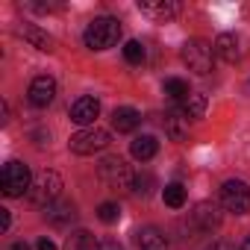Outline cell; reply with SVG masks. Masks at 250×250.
<instances>
[{
	"instance_id": "4",
	"label": "cell",
	"mask_w": 250,
	"mask_h": 250,
	"mask_svg": "<svg viewBox=\"0 0 250 250\" xmlns=\"http://www.w3.org/2000/svg\"><path fill=\"white\" fill-rule=\"evenodd\" d=\"M33 186V177H30V168L18 159L6 162L3 171H0V188H3L6 197H21L24 191H30Z\"/></svg>"
},
{
	"instance_id": "14",
	"label": "cell",
	"mask_w": 250,
	"mask_h": 250,
	"mask_svg": "<svg viewBox=\"0 0 250 250\" xmlns=\"http://www.w3.org/2000/svg\"><path fill=\"white\" fill-rule=\"evenodd\" d=\"M212 47H215V53H218L224 62H235V59L241 56V53H238V39H235L232 33H221Z\"/></svg>"
},
{
	"instance_id": "21",
	"label": "cell",
	"mask_w": 250,
	"mask_h": 250,
	"mask_svg": "<svg viewBox=\"0 0 250 250\" xmlns=\"http://www.w3.org/2000/svg\"><path fill=\"white\" fill-rule=\"evenodd\" d=\"M206 94H191L188 100H186V106H183V115L186 118H203L206 115Z\"/></svg>"
},
{
	"instance_id": "26",
	"label": "cell",
	"mask_w": 250,
	"mask_h": 250,
	"mask_svg": "<svg viewBox=\"0 0 250 250\" xmlns=\"http://www.w3.org/2000/svg\"><path fill=\"white\" fill-rule=\"evenodd\" d=\"M9 224H12V218H9V209H0V229H9Z\"/></svg>"
},
{
	"instance_id": "31",
	"label": "cell",
	"mask_w": 250,
	"mask_h": 250,
	"mask_svg": "<svg viewBox=\"0 0 250 250\" xmlns=\"http://www.w3.org/2000/svg\"><path fill=\"white\" fill-rule=\"evenodd\" d=\"M241 250H250V238H247V241H244V244H241Z\"/></svg>"
},
{
	"instance_id": "27",
	"label": "cell",
	"mask_w": 250,
	"mask_h": 250,
	"mask_svg": "<svg viewBox=\"0 0 250 250\" xmlns=\"http://www.w3.org/2000/svg\"><path fill=\"white\" fill-rule=\"evenodd\" d=\"M100 250H124L115 238H106V241H100Z\"/></svg>"
},
{
	"instance_id": "6",
	"label": "cell",
	"mask_w": 250,
	"mask_h": 250,
	"mask_svg": "<svg viewBox=\"0 0 250 250\" xmlns=\"http://www.w3.org/2000/svg\"><path fill=\"white\" fill-rule=\"evenodd\" d=\"M68 147H71V153H77V156L100 153V150H106V147H109V133H106V130H100V127L80 130V133H74V136H71Z\"/></svg>"
},
{
	"instance_id": "2",
	"label": "cell",
	"mask_w": 250,
	"mask_h": 250,
	"mask_svg": "<svg viewBox=\"0 0 250 250\" xmlns=\"http://www.w3.org/2000/svg\"><path fill=\"white\" fill-rule=\"evenodd\" d=\"M59 194H62V177H59L56 171H47V168L33 180V186H30V191H27L30 203L44 206V209H47V206H53Z\"/></svg>"
},
{
	"instance_id": "13",
	"label": "cell",
	"mask_w": 250,
	"mask_h": 250,
	"mask_svg": "<svg viewBox=\"0 0 250 250\" xmlns=\"http://www.w3.org/2000/svg\"><path fill=\"white\" fill-rule=\"evenodd\" d=\"M136 244L139 250H168V238L156 227H142L136 232Z\"/></svg>"
},
{
	"instance_id": "12",
	"label": "cell",
	"mask_w": 250,
	"mask_h": 250,
	"mask_svg": "<svg viewBox=\"0 0 250 250\" xmlns=\"http://www.w3.org/2000/svg\"><path fill=\"white\" fill-rule=\"evenodd\" d=\"M139 124H142V115H139L133 106H121V109L112 112V127H115L118 133H133Z\"/></svg>"
},
{
	"instance_id": "20",
	"label": "cell",
	"mask_w": 250,
	"mask_h": 250,
	"mask_svg": "<svg viewBox=\"0 0 250 250\" xmlns=\"http://www.w3.org/2000/svg\"><path fill=\"white\" fill-rule=\"evenodd\" d=\"M162 91H165L171 100H188V97H191L188 83H186V80H180V77H168V80H165V85H162Z\"/></svg>"
},
{
	"instance_id": "18",
	"label": "cell",
	"mask_w": 250,
	"mask_h": 250,
	"mask_svg": "<svg viewBox=\"0 0 250 250\" xmlns=\"http://www.w3.org/2000/svg\"><path fill=\"white\" fill-rule=\"evenodd\" d=\"M21 36H24L33 47H39V50H53V39H50L44 30L33 27V24H24V27H21Z\"/></svg>"
},
{
	"instance_id": "3",
	"label": "cell",
	"mask_w": 250,
	"mask_h": 250,
	"mask_svg": "<svg viewBox=\"0 0 250 250\" xmlns=\"http://www.w3.org/2000/svg\"><path fill=\"white\" fill-rule=\"evenodd\" d=\"M97 174H100V180H103L109 188H118V191H127V188L136 186V177H133L130 165L124 162L121 156H106V159L97 165Z\"/></svg>"
},
{
	"instance_id": "28",
	"label": "cell",
	"mask_w": 250,
	"mask_h": 250,
	"mask_svg": "<svg viewBox=\"0 0 250 250\" xmlns=\"http://www.w3.org/2000/svg\"><path fill=\"white\" fill-rule=\"evenodd\" d=\"M39 250H56V244L50 238H39Z\"/></svg>"
},
{
	"instance_id": "7",
	"label": "cell",
	"mask_w": 250,
	"mask_h": 250,
	"mask_svg": "<svg viewBox=\"0 0 250 250\" xmlns=\"http://www.w3.org/2000/svg\"><path fill=\"white\" fill-rule=\"evenodd\" d=\"M221 203L232 215H247L250 212V186L244 180H227L221 186Z\"/></svg>"
},
{
	"instance_id": "29",
	"label": "cell",
	"mask_w": 250,
	"mask_h": 250,
	"mask_svg": "<svg viewBox=\"0 0 250 250\" xmlns=\"http://www.w3.org/2000/svg\"><path fill=\"white\" fill-rule=\"evenodd\" d=\"M209 250H232V247H229L227 241H212V244H209Z\"/></svg>"
},
{
	"instance_id": "10",
	"label": "cell",
	"mask_w": 250,
	"mask_h": 250,
	"mask_svg": "<svg viewBox=\"0 0 250 250\" xmlns=\"http://www.w3.org/2000/svg\"><path fill=\"white\" fill-rule=\"evenodd\" d=\"M97 115H100V100L97 97H77L71 103V121L80 124V127H88Z\"/></svg>"
},
{
	"instance_id": "23",
	"label": "cell",
	"mask_w": 250,
	"mask_h": 250,
	"mask_svg": "<svg viewBox=\"0 0 250 250\" xmlns=\"http://www.w3.org/2000/svg\"><path fill=\"white\" fill-rule=\"evenodd\" d=\"M124 59L130 65H142L145 62V44L142 42H127L124 44Z\"/></svg>"
},
{
	"instance_id": "8",
	"label": "cell",
	"mask_w": 250,
	"mask_h": 250,
	"mask_svg": "<svg viewBox=\"0 0 250 250\" xmlns=\"http://www.w3.org/2000/svg\"><path fill=\"white\" fill-rule=\"evenodd\" d=\"M139 9H142V15H147L156 24H165V21L177 18V12H180L174 0H139Z\"/></svg>"
},
{
	"instance_id": "5",
	"label": "cell",
	"mask_w": 250,
	"mask_h": 250,
	"mask_svg": "<svg viewBox=\"0 0 250 250\" xmlns=\"http://www.w3.org/2000/svg\"><path fill=\"white\" fill-rule=\"evenodd\" d=\"M212 59H215V47L206 44L203 39H191L183 44V62L188 65V71L194 74H209L212 71Z\"/></svg>"
},
{
	"instance_id": "11",
	"label": "cell",
	"mask_w": 250,
	"mask_h": 250,
	"mask_svg": "<svg viewBox=\"0 0 250 250\" xmlns=\"http://www.w3.org/2000/svg\"><path fill=\"white\" fill-rule=\"evenodd\" d=\"M191 221L197 224V229L212 232V229H218V227H221V212H218V206H215V203L203 200V203H197V206H194Z\"/></svg>"
},
{
	"instance_id": "30",
	"label": "cell",
	"mask_w": 250,
	"mask_h": 250,
	"mask_svg": "<svg viewBox=\"0 0 250 250\" xmlns=\"http://www.w3.org/2000/svg\"><path fill=\"white\" fill-rule=\"evenodd\" d=\"M12 250H30V244H27V241H15Z\"/></svg>"
},
{
	"instance_id": "24",
	"label": "cell",
	"mask_w": 250,
	"mask_h": 250,
	"mask_svg": "<svg viewBox=\"0 0 250 250\" xmlns=\"http://www.w3.org/2000/svg\"><path fill=\"white\" fill-rule=\"evenodd\" d=\"M97 218H100L103 224H112V221H118V218H121V206H118V203H112V200H106V203H100V206H97Z\"/></svg>"
},
{
	"instance_id": "15",
	"label": "cell",
	"mask_w": 250,
	"mask_h": 250,
	"mask_svg": "<svg viewBox=\"0 0 250 250\" xmlns=\"http://www.w3.org/2000/svg\"><path fill=\"white\" fill-rule=\"evenodd\" d=\"M156 150H159V142H156L153 136H139V139H133V145H130V153H133L139 162L153 159V156H156Z\"/></svg>"
},
{
	"instance_id": "19",
	"label": "cell",
	"mask_w": 250,
	"mask_h": 250,
	"mask_svg": "<svg viewBox=\"0 0 250 250\" xmlns=\"http://www.w3.org/2000/svg\"><path fill=\"white\" fill-rule=\"evenodd\" d=\"M65 250H100V244L94 241V235H91V232L80 229V232H71V235H68Z\"/></svg>"
},
{
	"instance_id": "9",
	"label": "cell",
	"mask_w": 250,
	"mask_h": 250,
	"mask_svg": "<svg viewBox=\"0 0 250 250\" xmlns=\"http://www.w3.org/2000/svg\"><path fill=\"white\" fill-rule=\"evenodd\" d=\"M30 103L33 106H39V109H44V106H50L53 103V97H56V80L53 77H47V74H42V77H36L33 83H30Z\"/></svg>"
},
{
	"instance_id": "17",
	"label": "cell",
	"mask_w": 250,
	"mask_h": 250,
	"mask_svg": "<svg viewBox=\"0 0 250 250\" xmlns=\"http://www.w3.org/2000/svg\"><path fill=\"white\" fill-rule=\"evenodd\" d=\"M188 118L183 115V112H168L165 115V130H168V136L174 139V142H183L186 136H188Z\"/></svg>"
},
{
	"instance_id": "16",
	"label": "cell",
	"mask_w": 250,
	"mask_h": 250,
	"mask_svg": "<svg viewBox=\"0 0 250 250\" xmlns=\"http://www.w3.org/2000/svg\"><path fill=\"white\" fill-rule=\"evenodd\" d=\"M47 221L53 224V227H68V224H74L77 221V209L71 206V203H59V206H47Z\"/></svg>"
},
{
	"instance_id": "22",
	"label": "cell",
	"mask_w": 250,
	"mask_h": 250,
	"mask_svg": "<svg viewBox=\"0 0 250 250\" xmlns=\"http://www.w3.org/2000/svg\"><path fill=\"white\" fill-rule=\"evenodd\" d=\"M162 197H165V206H171V209H180V206L186 203V188H183L180 183H171V186H165Z\"/></svg>"
},
{
	"instance_id": "25",
	"label": "cell",
	"mask_w": 250,
	"mask_h": 250,
	"mask_svg": "<svg viewBox=\"0 0 250 250\" xmlns=\"http://www.w3.org/2000/svg\"><path fill=\"white\" fill-rule=\"evenodd\" d=\"M150 186H153V177H150V174H145V177L139 174V177H136V191H139V194H150Z\"/></svg>"
},
{
	"instance_id": "1",
	"label": "cell",
	"mask_w": 250,
	"mask_h": 250,
	"mask_svg": "<svg viewBox=\"0 0 250 250\" xmlns=\"http://www.w3.org/2000/svg\"><path fill=\"white\" fill-rule=\"evenodd\" d=\"M85 47H91V50H109V47H115L118 44V39H121V24L115 21V18H109V15H103V18H94L88 27H85Z\"/></svg>"
}]
</instances>
